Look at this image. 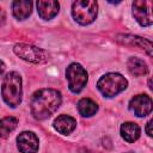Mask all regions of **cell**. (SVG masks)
I'll return each mask as SVG.
<instances>
[{"instance_id":"obj_1","label":"cell","mask_w":153,"mask_h":153,"mask_svg":"<svg viewBox=\"0 0 153 153\" xmlns=\"http://www.w3.org/2000/svg\"><path fill=\"white\" fill-rule=\"evenodd\" d=\"M61 93L54 88H42L33 93L30 103V110L36 120L50 117L61 105Z\"/></svg>"},{"instance_id":"obj_2","label":"cell","mask_w":153,"mask_h":153,"mask_svg":"<svg viewBox=\"0 0 153 153\" xmlns=\"http://www.w3.org/2000/svg\"><path fill=\"white\" fill-rule=\"evenodd\" d=\"M1 94L4 102L11 106L16 108L22 102V76L17 72H10L6 74L2 81Z\"/></svg>"},{"instance_id":"obj_3","label":"cell","mask_w":153,"mask_h":153,"mask_svg":"<svg viewBox=\"0 0 153 153\" xmlns=\"http://www.w3.org/2000/svg\"><path fill=\"white\" fill-rule=\"evenodd\" d=\"M128 86L127 79L120 73H108L103 75L98 82L97 88L104 97H114L124 91Z\"/></svg>"},{"instance_id":"obj_4","label":"cell","mask_w":153,"mask_h":153,"mask_svg":"<svg viewBox=\"0 0 153 153\" xmlns=\"http://www.w3.org/2000/svg\"><path fill=\"white\" fill-rule=\"evenodd\" d=\"M98 12V5L93 0H78L72 5V16L81 25L91 24Z\"/></svg>"},{"instance_id":"obj_5","label":"cell","mask_w":153,"mask_h":153,"mask_svg":"<svg viewBox=\"0 0 153 153\" xmlns=\"http://www.w3.org/2000/svg\"><path fill=\"white\" fill-rule=\"evenodd\" d=\"M13 51L17 56L31 63H44L49 60V54L45 50L31 44L18 43L13 47Z\"/></svg>"},{"instance_id":"obj_6","label":"cell","mask_w":153,"mask_h":153,"mask_svg":"<svg viewBox=\"0 0 153 153\" xmlns=\"http://www.w3.org/2000/svg\"><path fill=\"white\" fill-rule=\"evenodd\" d=\"M66 78L68 80V87L73 93H79L87 84V73L85 68L79 63H71L66 69Z\"/></svg>"},{"instance_id":"obj_7","label":"cell","mask_w":153,"mask_h":153,"mask_svg":"<svg viewBox=\"0 0 153 153\" xmlns=\"http://www.w3.org/2000/svg\"><path fill=\"white\" fill-rule=\"evenodd\" d=\"M133 16L141 26L152 25L151 2L145 0H136L133 2Z\"/></svg>"},{"instance_id":"obj_8","label":"cell","mask_w":153,"mask_h":153,"mask_svg":"<svg viewBox=\"0 0 153 153\" xmlns=\"http://www.w3.org/2000/svg\"><path fill=\"white\" fill-rule=\"evenodd\" d=\"M152 99L147 94H137L129 102V109L137 116L145 117L152 111Z\"/></svg>"},{"instance_id":"obj_9","label":"cell","mask_w":153,"mask_h":153,"mask_svg":"<svg viewBox=\"0 0 153 153\" xmlns=\"http://www.w3.org/2000/svg\"><path fill=\"white\" fill-rule=\"evenodd\" d=\"M118 43L121 44H124V45H131V47H137L140 49H143L147 51V54L149 56H152V50H153V47H152V42L149 39H146V38H142V37H139V36H134V35H123V33H120L116 36L115 38Z\"/></svg>"},{"instance_id":"obj_10","label":"cell","mask_w":153,"mask_h":153,"mask_svg":"<svg viewBox=\"0 0 153 153\" xmlns=\"http://www.w3.org/2000/svg\"><path fill=\"white\" fill-rule=\"evenodd\" d=\"M17 145L22 153H36L38 151V137L32 131H23L17 137Z\"/></svg>"},{"instance_id":"obj_11","label":"cell","mask_w":153,"mask_h":153,"mask_svg":"<svg viewBox=\"0 0 153 153\" xmlns=\"http://www.w3.org/2000/svg\"><path fill=\"white\" fill-rule=\"evenodd\" d=\"M36 6H37V11H38L39 17L42 19H45V20H49V19L54 18L59 13V8H60L59 2L55 1V0L37 1Z\"/></svg>"},{"instance_id":"obj_12","label":"cell","mask_w":153,"mask_h":153,"mask_svg":"<svg viewBox=\"0 0 153 153\" xmlns=\"http://www.w3.org/2000/svg\"><path fill=\"white\" fill-rule=\"evenodd\" d=\"M54 128L56 131H59L60 134H63V135H68L71 134L75 127H76V121L68 116V115H61L59 116L55 121H54Z\"/></svg>"},{"instance_id":"obj_13","label":"cell","mask_w":153,"mask_h":153,"mask_svg":"<svg viewBox=\"0 0 153 153\" xmlns=\"http://www.w3.org/2000/svg\"><path fill=\"white\" fill-rule=\"evenodd\" d=\"M140 127L134 122H124L121 126V136L127 142H135L140 137Z\"/></svg>"},{"instance_id":"obj_14","label":"cell","mask_w":153,"mask_h":153,"mask_svg":"<svg viewBox=\"0 0 153 153\" xmlns=\"http://www.w3.org/2000/svg\"><path fill=\"white\" fill-rule=\"evenodd\" d=\"M12 10H13V16L19 19V20H24L26 19L31 12H32V2L31 1H24V0H19V1H13L12 4Z\"/></svg>"},{"instance_id":"obj_15","label":"cell","mask_w":153,"mask_h":153,"mask_svg":"<svg viewBox=\"0 0 153 153\" xmlns=\"http://www.w3.org/2000/svg\"><path fill=\"white\" fill-rule=\"evenodd\" d=\"M127 66H128L129 72L134 74L135 76H142L148 73L147 63L139 57H130L127 62Z\"/></svg>"},{"instance_id":"obj_16","label":"cell","mask_w":153,"mask_h":153,"mask_svg":"<svg viewBox=\"0 0 153 153\" xmlns=\"http://www.w3.org/2000/svg\"><path fill=\"white\" fill-rule=\"evenodd\" d=\"M78 110H79L80 115H82L84 117H90L97 112L98 105L96 102H93L90 98H82L78 103Z\"/></svg>"},{"instance_id":"obj_17","label":"cell","mask_w":153,"mask_h":153,"mask_svg":"<svg viewBox=\"0 0 153 153\" xmlns=\"http://www.w3.org/2000/svg\"><path fill=\"white\" fill-rule=\"evenodd\" d=\"M17 124H18V120L12 116H7L0 120V137L2 139L8 137L10 134L17 128Z\"/></svg>"},{"instance_id":"obj_18","label":"cell","mask_w":153,"mask_h":153,"mask_svg":"<svg viewBox=\"0 0 153 153\" xmlns=\"http://www.w3.org/2000/svg\"><path fill=\"white\" fill-rule=\"evenodd\" d=\"M146 133L148 136H152L153 133H152V121H148L147 124H146Z\"/></svg>"},{"instance_id":"obj_19","label":"cell","mask_w":153,"mask_h":153,"mask_svg":"<svg viewBox=\"0 0 153 153\" xmlns=\"http://www.w3.org/2000/svg\"><path fill=\"white\" fill-rule=\"evenodd\" d=\"M5 19H6V16H5V12L4 10L0 7V27L5 24Z\"/></svg>"},{"instance_id":"obj_20","label":"cell","mask_w":153,"mask_h":153,"mask_svg":"<svg viewBox=\"0 0 153 153\" xmlns=\"http://www.w3.org/2000/svg\"><path fill=\"white\" fill-rule=\"evenodd\" d=\"M4 71H5V63L0 60V75L4 73Z\"/></svg>"},{"instance_id":"obj_21","label":"cell","mask_w":153,"mask_h":153,"mask_svg":"<svg viewBox=\"0 0 153 153\" xmlns=\"http://www.w3.org/2000/svg\"><path fill=\"white\" fill-rule=\"evenodd\" d=\"M148 87L152 88V79H151V78H149V80H148Z\"/></svg>"},{"instance_id":"obj_22","label":"cell","mask_w":153,"mask_h":153,"mask_svg":"<svg viewBox=\"0 0 153 153\" xmlns=\"http://www.w3.org/2000/svg\"><path fill=\"white\" fill-rule=\"evenodd\" d=\"M80 152H81V153H91V152H90V151H87V149H81Z\"/></svg>"},{"instance_id":"obj_23","label":"cell","mask_w":153,"mask_h":153,"mask_svg":"<svg viewBox=\"0 0 153 153\" xmlns=\"http://www.w3.org/2000/svg\"><path fill=\"white\" fill-rule=\"evenodd\" d=\"M129 153H131V152H129Z\"/></svg>"}]
</instances>
